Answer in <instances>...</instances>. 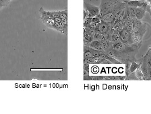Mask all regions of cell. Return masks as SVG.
<instances>
[{
    "label": "cell",
    "mask_w": 151,
    "mask_h": 114,
    "mask_svg": "<svg viewBox=\"0 0 151 114\" xmlns=\"http://www.w3.org/2000/svg\"><path fill=\"white\" fill-rule=\"evenodd\" d=\"M140 47L141 46L135 44H126L121 41L113 43L112 49L114 53V58L123 64L136 62L135 56Z\"/></svg>",
    "instance_id": "obj_1"
},
{
    "label": "cell",
    "mask_w": 151,
    "mask_h": 114,
    "mask_svg": "<svg viewBox=\"0 0 151 114\" xmlns=\"http://www.w3.org/2000/svg\"><path fill=\"white\" fill-rule=\"evenodd\" d=\"M133 23V41L134 44L142 46V40L145 33L147 32V24L142 23L136 18L132 20Z\"/></svg>",
    "instance_id": "obj_2"
},
{
    "label": "cell",
    "mask_w": 151,
    "mask_h": 114,
    "mask_svg": "<svg viewBox=\"0 0 151 114\" xmlns=\"http://www.w3.org/2000/svg\"><path fill=\"white\" fill-rule=\"evenodd\" d=\"M124 2L123 0H101L99 6V14L98 16L101 20L102 16L108 13L118 3Z\"/></svg>",
    "instance_id": "obj_3"
},
{
    "label": "cell",
    "mask_w": 151,
    "mask_h": 114,
    "mask_svg": "<svg viewBox=\"0 0 151 114\" xmlns=\"http://www.w3.org/2000/svg\"><path fill=\"white\" fill-rule=\"evenodd\" d=\"M126 8V4L124 2H121L115 5L108 13L102 16L101 20L107 23H111L114 16L118 12L123 10Z\"/></svg>",
    "instance_id": "obj_4"
},
{
    "label": "cell",
    "mask_w": 151,
    "mask_h": 114,
    "mask_svg": "<svg viewBox=\"0 0 151 114\" xmlns=\"http://www.w3.org/2000/svg\"><path fill=\"white\" fill-rule=\"evenodd\" d=\"M39 12L41 15V19L43 23L47 27L52 29L55 23L53 18L48 16L46 13V11H45L43 8H40Z\"/></svg>",
    "instance_id": "obj_5"
},
{
    "label": "cell",
    "mask_w": 151,
    "mask_h": 114,
    "mask_svg": "<svg viewBox=\"0 0 151 114\" xmlns=\"http://www.w3.org/2000/svg\"><path fill=\"white\" fill-rule=\"evenodd\" d=\"M84 8L89 13V17H93L99 14V8L88 2L84 3Z\"/></svg>",
    "instance_id": "obj_6"
},
{
    "label": "cell",
    "mask_w": 151,
    "mask_h": 114,
    "mask_svg": "<svg viewBox=\"0 0 151 114\" xmlns=\"http://www.w3.org/2000/svg\"><path fill=\"white\" fill-rule=\"evenodd\" d=\"M111 29L110 23H107L101 20V23H99L95 28V30L99 31L102 34L107 33L108 31L110 30Z\"/></svg>",
    "instance_id": "obj_7"
},
{
    "label": "cell",
    "mask_w": 151,
    "mask_h": 114,
    "mask_svg": "<svg viewBox=\"0 0 151 114\" xmlns=\"http://www.w3.org/2000/svg\"><path fill=\"white\" fill-rule=\"evenodd\" d=\"M148 3L145 1V3L143 6L140 8H136V18L139 20H141L145 15V12H147V6Z\"/></svg>",
    "instance_id": "obj_8"
},
{
    "label": "cell",
    "mask_w": 151,
    "mask_h": 114,
    "mask_svg": "<svg viewBox=\"0 0 151 114\" xmlns=\"http://www.w3.org/2000/svg\"><path fill=\"white\" fill-rule=\"evenodd\" d=\"M129 7L135 8H140L145 3V0H131L129 1H124Z\"/></svg>",
    "instance_id": "obj_9"
},
{
    "label": "cell",
    "mask_w": 151,
    "mask_h": 114,
    "mask_svg": "<svg viewBox=\"0 0 151 114\" xmlns=\"http://www.w3.org/2000/svg\"><path fill=\"white\" fill-rule=\"evenodd\" d=\"M121 42L126 44H134L133 41V34L132 32L129 35H123L120 34Z\"/></svg>",
    "instance_id": "obj_10"
},
{
    "label": "cell",
    "mask_w": 151,
    "mask_h": 114,
    "mask_svg": "<svg viewBox=\"0 0 151 114\" xmlns=\"http://www.w3.org/2000/svg\"><path fill=\"white\" fill-rule=\"evenodd\" d=\"M113 43L111 41H101V46L105 52L113 47Z\"/></svg>",
    "instance_id": "obj_11"
},
{
    "label": "cell",
    "mask_w": 151,
    "mask_h": 114,
    "mask_svg": "<svg viewBox=\"0 0 151 114\" xmlns=\"http://www.w3.org/2000/svg\"><path fill=\"white\" fill-rule=\"evenodd\" d=\"M126 76H104V81H123L125 80Z\"/></svg>",
    "instance_id": "obj_12"
},
{
    "label": "cell",
    "mask_w": 151,
    "mask_h": 114,
    "mask_svg": "<svg viewBox=\"0 0 151 114\" xmlns=\"http://www.w3.org/2000/svg\"><path fill=\"white\" fill-rule=\"evenodd\" d=\"M93 36L88 34L86 32H83V42L84 45H88L93 41Z\"/></svg>",
    "instance_id": "obj_13"
},
{
    "label": "cell",
    "mask_w": 151,
    "mask_h": 114,
    "mask_svg": "<svg viewBox=\"0 0 151 114\" xmlns=\"http://www.w3.org/2000/svg\"><path fill=\"white\" fill-rule=\"evenodd\" d=\"M121 41L120 39V35L118 33V32L115 29H114L112 36H111V42L113 43H115L117 42Z\"/></svg>",
    "instance_id": "obj_14"
},
{
    "label": "cell",
    "mask_w": 151,
    "mask_h": 114,
    "mask_svg": "<svg viewBox=\"0 0 151 114\" xmlns=\"http://www.w3.org/2000/svg\"><path fill=\"white\" fill-rule=\"evenodd\" d=\"M141 63H142V61L139 63H136V61H134V62H131V65H130V72H131V73L135 71L136 69L139 68L140 66Z\"/></svg>",
    "instance_id": "obj_15"
},
{
    "label": "cell",
    "mask_w": 151,
    "mask_h": 114,
    "mask_svg": "<svg viewBox=\"0 0 151 114\" xmlns=\"http://www.w3.org/2000/svg\"><path fill=\"white\" fill-rule=\"evenodd\" d=\"M135 74H136V76H137V78H138L139 81H144L145 80L143 74L142 73V71L140 70V68H137V69H136V71H135Z\"/></svg>",
    "instance_id": "obj_16"
},
{
    "label": "cell",
    "mask_w": 151,
    "mask_h": 114,
    "mask_svg": "<svg viewBox=\"0 0 151 114\" xmlns=\"http://www.w3.org/2000/svg\"><path fill=\"white\" fill-rule=\"evenodd\" d=\"M46 13L51 18H56V17H59L60 15V11H55V12H47Z\"/></svg>",
    "instance_id": "obj_17"
},
{
    "label": "cell",
    "mask_w": 151,
    "mask_h": 114,
    "mask_svg": "<svg viewBox=\"0 0 151 114\" xmlns=\"http://www.w3.org/2000/svg\"><path fill=\"white\" fill-rule=\"evenodd\" d=\"M88 48H89V50L91 51V53L92 54L93 57H94V58H99V57H100L101 52H99V51H97V50H95V49H93L91 48V47H89V46H88Z\"/></svg>",
    "instance_id": "obj_18"
},
{
    "label": "cell",
    "mask_w": 151,
    "mask_h": 114,
    "mask_svg": "<svg viewBox=\"0 0 151 114\" xmlns=\"http://www.w3.org/2000/svg\"><path fill=\"white\" fill-rule=\"evenodd\" d=\"M126 81H132V80H134V81H139L138 78H137V76H136V74H135V71L133 72V73H131L129 76L126 78L125 79Z\"/></svg>",
    "instance_id": "obj_19"
},
{
    "label": "cell",
    "mask_w": 151,
    "mask_h": 114,
    "mask_svg": "<svg viewBox=\"0 0 151 114\" xmlns=\"http://www.w3.org/2000/svg\"><path fill=\"white\" fill-rule=\"evenodd\" d=\"M89 64L83 63V76H89Z\"/></svg>",
    "instance_id": "obj_20"
},
{
    "label": "cell",
    "mask_w": 151,
    "mask_h": 114,
    "mask_svg": "<svg viewBox=\"0 0 151 114\" xmlns=\"http://www.w3.org/2000/svg\"><path fill=\"white\" fill-rule=\"evenodd\" d=\"M59 17L61 19L67 18V17H68V9H67V8H65V9L63 11H60Z\"/></svg>",
    "instance_id": "obj_21"
},
{
    "label": "cell",
    "mask_w": 151,
    "mask_h": 114,
    "mask_svg": "<svg viewBox=\"0 0 151 114\" xmlns=\"http://www.w3.org/2000/svg\"><path fill=\"white\" fill-rule=\"evenodd\" d=\"M129 7V12L131 13V15L132 16V19L136 18V8L132 7Z\"/></svg>",
    "instance_id": "obj_22"
},
{
    "label": "cell",
    "mask_w": 151,
    "mask_h": 114,
    "mask_svg": "<svg viewBox=\"0 0 151 114\" xmlns=\"http://www.w3.org/2000/svg\"><path fill=\"white\" fill-rule=\"evenodd\" d=\"M102 36V34L98 31L95 30V33L93 35V39L96 41H99V39Z\"/></svg>",
    "instance_id": "obj_23"
},
{
    "label": "cell",
    "mask_w": 151,
    "mask_h": 114,
    "mask_svg": "<svg viewBox=\"0 0 151 114\" xmlns=\"http://www.w3.org/2000/svg\"><path fill=\"white\" fill-rule=\"evenodd\" d=\"M52 29L54 30H56L58 31L59 32H60L61 33L62 30H61V28L60 24V23H57V22H55V25L53 26V28Z\"/></svg>",
    "instance_id": "obj_24"
},
{
    "label": "cell",
    "mask_w": 151,
    "mask_h": 114,
    "mask_svg": "<svg viewBox=\"0 0 151 114\" xmlns=\"http://www.w3.org/2000/svg\"><path fill=\"white\" fill-rule=\"evenodd\" d=\"M131 63H126L125 64L126 65V77H127L131 74V72H130Z\"/></svg>",
    "instance_id": "obj_25"
},
{
    "label": "cell",
    "mask_w": 151,
    "mask_h": 114,
    "mask_svg": "<svg viewBox=\"0 0 151 114\" xmlns=\"http://www.w3.org/2000/svg\"><path fill=\"white\" fill-rule=\"evenodd\" d=\"M148 55V57H147V61H148V64L149 65V66L151 68V51L150 50H148V52L147 53Z\"/></svg>",
    "instance_id": "obj_26"
},
{
    "label": "cell",
    "mask_w": 151,
    "mask_h": 114,
    "mask_svg": "<svg viewBox=\"0 0 151 114\" xmlns=\"http://www.w3.org/2000/svg\"><path fill=\"white\" fill-rule=\"evenodd\" d=\"M124 29L126 30L129 31V32L132 33V30H133V23H132L131 24L129 25L128 26L123 28Z\"/></svg>",
    "instance_id": "obj_27"
},
{
    "label": "cell",
    "mask_w": 151,
    "mask_h": 114,
    "mask_svg": "<svg viewBox=\"0 0 151 114\" xmlns=\"http://www.w3.org/2000/svg\"><path fill=\"white\" fill-rule=\"evenodd\" d=\"M97 25H98V23H97L91 22V23H89L87 26H86V27L90 28H91V29H95V28L97 27ZM86 27H85V28H86Z\"/></svg>",
    "instance_id": "obj_28"
},
{
    "label": "cell",
    "mask_w": 151,
    "mask_h": 114,
    "mask_svg": "<svg viewBox=\"0 0 151 114\" xmlns=\"http://www.w3.org/2000/svg\"><path fill=\"white\" fill-rule=\"evenodd\" d=\"M101 20L98 16H95V17H92V22L99 23H101Z\"/></svg>",
    "instance_id": "obj_29"
},
{
    "label": "cell",
    "mask_w": 151,
    "mask_h": 114,
    "mask_svg": "<svg viewBox=\"0 0 151 114\" xmlns=\"http://www.w3.org/2000/svg\"><path fill=\"white\" fill-rule=\"evenodd\" d=\"M88 17H89V13L85 9H84V10H83V20H85Z\"/></svg>",
    "instance_id": "obj_30"
},
{
    "label": "cell",
    "mask_w": 151,
    "mask_h": 114,
    "mask_svg": "<svg viewBox=\"0 0 151 114\" xmlns=\"http://www.w3.org/2000/svg\"><path fill=\"white\" fill-rule=\"evenodd\" d=\"M91 71L94 74H96L98 73V68L96 66H94L93 68H91Z\"/></svg>",
    "instance_id": "obj_31"
},
{
    "label": "cell",
    "mask_w": 151,
    "mask_h": 114,
    "mask_svg": "<svg viewBox=\"0 0 151 114\" xmlns=\"http://www.w3.org/2000/svg\"><path fill=\"white\" fill-rule=\"evenodd\" d=\"M123 29H124L123 28V27H121V26H120V27H118V28H116L115 29V30L118 32L119 34H120L121 32L123 30Z\"/></svg>",
    "instance_id": "obj_32"
},
{
    "label": "cell",
    "mask_w": 151,
    "mask_h": 114,
    "mask_svg": "<svg viewBox=\"0 0 151 114\" xmlns=\"http://www.w3.org/2000/svg\"><path fill=\"white\" fill-rule=\"evenodd\" d=\"M54 21L55 22H57V23H60L61 22V18H60V17H56V18H53Z\"/></svg>",
    "instance_id": "obj_33"
},
{
    "label": "cell",
    "mask_w": 151,
    "mask_h": 114,
    "mask_svg": "<svg viewBox=\"0 0 151 114\" xmlns=\"http://www.w3.org/2000/svg\"><path fill=\"white\" fill-rule=\"evenodd\" d=\"M4 7V5L3 3V1H2V0H0V10Z\"/></svg>",
    "instance_id": "obj_34"
},
{
    "label": "cell",
    "mask_w": 151,
    "mask_h": 114,
    "mask_svg": "<svg viewBox=\"0 0 151 114\" xmlns=\"http://www.w3.org/2000/svg\"><path fill=\"white\" fill-rule=\"evenodd\" d=\"M145 1H146L148 4H149L150 2H151V0H145Z\"/></svg>",
    "instance_id": "obj_35"
},
{
    "label": "cell",
    "mask_w": 151,
    "mask_h": 114,
    "mask_svg": "<svg viewBox=\"0 0 151 114\" xmlns=\"http://www.w3.org/2000/svg\"><path fill=\"white\" fill-rule=\"evenodd\" d=\"M149 50H150V51H151V46H149Z\"/></svg>",
    "instance_id": "obj_36"
},
{
    "label": "cell",
    "mask_w": 151,
    "mask_h": 114,
    "mask_svg": "<svg viewBox=\"0 0 151 114\" xmlns=\"http://www.w3.org/2000/svg\"><path fill=\"white\" fill-rule=\"evenodd\" d=\"M124 1H131V0H123Z\"/></svg>",
    "instance_id": "obj_37"
},
{
    "label": "cell",
    "mask_w": 151,
    "mask_h": 114,
    "mask_svg": "<svg viewBox=\"0 0 151 114\" xmlns=\"http://www.w3.org/2000/svg\"><path fill=\"white\" fill-rule=\"evenodd\" d=\"M149 5H150V6H151V2H150V3H149Z\"/></svg>",
    "instance_id": "obj_38"
},
{
    "label": "cell",
    "mask_w": 151,
    "mask_h": 114,
    "mask_svg": "<svg viewBox=\"0 0 151 114\" xmlns=\"http://www.w3.org/2000/svg\"><path fill=\"white\" fill-rule=\"evenodd\" d=\"M150 15H151V13H150Z\"/></svg>",
    "instance_id": "obj_39"
},
{
    "label": "cell",
    "mask_w": 151,
    "mask_h": 114,
    "mask_svg": "<svg viewBox=\"0 0 151 114\" xmlns=\"http://www.w3.org/2000/svg\"></svg>",
    "instance_id": "obj_40"
}]
</instances>
